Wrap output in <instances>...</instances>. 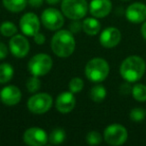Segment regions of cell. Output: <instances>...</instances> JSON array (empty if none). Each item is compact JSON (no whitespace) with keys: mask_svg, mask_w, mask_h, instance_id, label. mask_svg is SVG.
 Masks as SVG:
<instances>
[{"mask_svg":"<svg viewBox=\"0 0 146 146\" xmlns=\"http://www.w3.org/2000/svg\"><path fill=\"white\" fill-rule=\"evenodd\" d=\"M75 47V38L70 30L59 29L51 39V49L53 53L61 58H67L72 55Z\"/></svg>","mask_w":146,"mask_h":146,"instance_id":"cell-1","label":"cell"},{"mask_svg":"<svg viewBox=\"0 0 146 146\" xmlns=\"http://www.w3.org/2000/svg\"><path fill=\"white\" fill-rule=\"evenodd\" d=\"M146 70V63L142 57L138 55L128 56L120 65V75L129 83L137 82L142 78Z\"/></svg>","mask_w":146,"mask_h":146,"instance_id":"cell-2","label":"cell"},{"mask_svg":"<svg viewBox=\"0 0 146 146\" xmlns=\"http://www.w3.org/2000/svg\"><path fill=\"white\" fill-rule=\"evenodd\" d=\"M110 67L108 62L101 57L92 58L86 63L84 74L89 81L93 83H100L104 81L109 75Z\"/></svg>","mask_w":146,"mask_h":146,"instance_id":"cell-3","label":"cell"},{"mask_svg":"<svg viewBox=\"0 0 146 146\" xmlns=\"http://www.w3.org/2000/svg\"><path fill=\"white\" fill-rule=\"evenodd\" d=\"M89 10L87 0H62L61 11L63 15L71 20L84 18Z\"/></svg>","mask_w":146,"mask_h":146,"instance_id":"cell-4","label":"cell"},{"mask_svg":"<svg viewBox=\"0 0 146 146\" xmlns=\"http://www.w3.org/2000/svg\"><path fill=\"white\" fill-rule=\"evenodd\" d=\"M53 66V60L48 54L38 53L34 55L28 62V70L31 75L42 77L50 72Z\"/></svg>","mask_w":146,"mask_h":146,"instance_id":"cell-5","label":"cell"},{"mask_svg":"<svg viewBox=\"0 0 146 146\" xmlns=\"http://www.w3.org/2000/svg\"><path fill=\"white\" fill-rule=\"evenodd\" d=\"M53 105V98L50 94L39 92L32 95L27 101V108L33 114L41 115L50 110Z\"/></svg>","mask_w":146,"mask_h":146,"instance_id":"cell-6","label":"cell"},{"mask_svg":"<svg viewBox=\"0 0 146 146\" xmlns=\"http://www.w3.org/2000/svg\"><path fill=\"white\" fill-rule=\"evenodd\" d=\"M105 142L112 146H119L126 142L128 138L127 129L121 124H110L105 128L103 133Z\"/></svg>","mask_w":146,"mask_h":146,"instance_id":"cell-7","label":"cell"},{"mask_svg":"<svg viewBox=\"0 0 146 146\" xmlns=\"http://www.w3.org/2000/svg\"><path fill=\"white\" fill-rule=\"evenodd\" d=\"M41 22L45 28L51 31H57L62 28L64 25L62 11H59L55 8H47L41 14Z\"/></svg>","mask_w":146,"mask_h":146,"instance_id":"cell-8","label":"cell"},{"mask_svg":"<svg viewBox=\"0 0 146 146\" xmlns=\"http://www.w3.org/2000/svg\"><path fill=\"white\" fill-rule=\"evenodd\" d=\"M19 26L23 34L33 37L40 30V20L35 13L27 12L20 18Z\"/></svg>","mask_w":146,"mask_h":146,"instance_id":"cell-9","label":"cell"},{"mask_svg":"<svg viewBox=\"0 0 146 146\" xmlns=\"http://www.w3.org/2000/svg\"><path fill=\"white\" fill-rule=\"evenodd\" d=\"M23 141L29 146H43L48 141V135L40 127H30L23 133Z\"/></svg>","mask_w":146,"mask_h":146,"instance_id":"cell-10","label":"cell"},{"mask_svg":"<svg viewBox=\"0 0 146 146\" xmlns=\"http://www.w3.org/2000/svg\"><path fill=\"white\" fill-rule=\"evenodd\" d=\"M9 50L16 58H23L29 53L30 44L24 35L15 34L9 41Z\"/></svg>","mask_w":146,"mask_h":146,"instance_id":"cell-11","label":"cell"},{"mask_svg":"<svg viewBox=\"0 0 146 146\" xmlns=\"http://www.w3.org/2000/svg\"><path fill=\"white\" fill-rule=\"evenodd\" d=\"M121 41V32L116 27H107L99 36L100 45L104 48H113L117 46Z\"/></svg>","mask_w":146,"mask_h":146,"instance_id":"cell-12","label":"cell"},{"mask_svg":"<svg viewBox=\"0 0 146 146\" xmlns=\"http://www.w3.org/2000/svg\"><path fill=\"white\" fill-rule=\"evenodd\" d=\"M21 90L15 85H7L0 91V100L6 106H14L21 101Z\"/></svg>","mask_w":146,"mask_h":146,"instance_id":"cell-13","label":"cell"},{"mask_svg":"<svg viewBox=\"0 0 146 146\" xmlns=\"http://www.w3.org/2000/svg\"><path fill=\"white\" fill-rule=\"evenodd\" d=\"M125 16L131 23H141L146 20V5L141 2H134L127 7Z\"/></svg>","mask_w":146,"mask_h":146,"instance_id":"cell-14","label":"cell"},{"mask_svg":"<svg viewBox=\"0 0 146 146\" xmlns=\"http://www.w3.org/2000/svg\"><path fill=\"white\" fill-rule=\"evenodd\" d=\"M76 105V99L74 93L71 91L62 92L57 96L55 100V107L60 113L66 114L71 112Z\"/></svg>","mask_w":146,"mask_h":146,"instance_id":"cell-15","label":"cell"},{"mask_svg":"<svg viewBox=\"0 0 146 146\" xmlns=\"http://www.w3.org/2000/svg\"><path fill=\"white\" fill-rule=\"evenodd\" d=\"M112 10L110 0H91L89 4V12L95 18L106 17Z\"/></svg>","mask_w":146,"mask_h":146,"instance_id":"cell-16","label":"cell"},{"mask_svg":"<svg viewBox=\"0 0 146 146\" xmlns=\"http://www.w3.org/2000/svg\"><path fill=\"white\" fill-rule=\"evenodd\" d=\"M82 30L89 36H95L101 30V24L95 17H87L82 21Z\"/></svg>","mask_w":146,"mask_h":146,"instance_id":"cell-17","label":"cell"},{"mask_svg":"<svg viewBox=\"0 0 146 146\" xmlns=\"http://www.w3.org/2000/svg\"><path fill=\"white\" fill-rule=\"evenodd\" d=\"M4 7L12 13H19L26 7L27 0H2Z\"/></svg>","mask_w":146,"mask_h":146,"instance_id":"cell-18","label":"cell"},{"mask_svg":"<svg viewBox=\"0 0 146 146\" xmlns=\"http://www.w3.org/2000/svg\"><path fill=\"white\" fill-rule=\"evenodd\" d=\"M14 75V69L9 63L0 64V84H5L9 82Z\"/></svg>","mask_w":146,"mask_h":146,"instance_id":"cell-19","label":"cell"},{"mask_svg":"<svg viewBox=\"0 0 146 146\" xmlns=\"http://www.w3.org/2000/svg\"><path fill=\"white\" fill-rule=\"evenodd\" d=\"M106 95H107V91H106V88L104 87L103 85H95L94 87L91 88L90 90V93H89V96L91 98L92 101L94 102H102L104 99L106 98Z\"/></svg>","mask_w":146,"mask_h":146,"instance_id":"cell-20","label":"cell"},{"mask_svg":"<svg viewBox=\"0 0 146 146\" xmlns=\"http://www.w3.org/2000/svg\"><path fill=\"white\" fill-rule=\"evenodd\" d=\"M66 138V133L63 128H55L48 135V141L53 145L61 144Z\"/></svg>","mask_w":146,"mask_h":146,"instance_id":"cell-21","label":"cell"},{"mask_svg":"<svg viewBox=\"0 0 146 146\" xmlns=\"http://www.w3.org/2000/svg\"><path fill=\"white\" fill-rule=\"evenodd\" d=\"M131 94L133 98L138 102L146 101V85L142 83H136L132 87Z\"/></svg>","mask_w":146,"mask_h":146,"instance_id":"cell-22","label":"cell"},{"mask_svg":"<svg viewBox=\"0 0 146 146\" xmlns=\"http://www.w3.org/2000/svg\"><path fill=\"white\" fill-rule=\"evenodd\" d=\"M17 29L16 25L11 21H4L0 25V33L5 37H12L15 34H17Z\"/></svg>","mask_w":146,"mask_h":146,"instance_id":"cell-23","label":"cell"},{"mask_svg":"<svg viewBox=\"0 0 146 146\" xmlns=\"http://www.w3.org/2000/svg\"><path fill=\"white\" fill-rule=\"evenodd\" d=\"M41 87V81L39 79V77L32 75L31 77L28 78L26 82V88L28 90V92L30 93H37L39 91Z\"/></svg>","mask_w":146,"mask_h":146,"instance_id":"cell-24","label":"cell"},{"mask_svg":"<svg viewBox=\"0 0 146 146\" xmlns=\"http://www.w3.org/2000/svg\"><path fill=\"white\" fill-rule=\"evenodd\" d=\"M83 87H84V82H83V80L79 77H74L69 81L68 89H69V91H71L74 94L81 92Z\"/></svg>","mask_w":146,"mask_h":146,"instance_id":"cell-25","label":"cell"},{"mask_svg":"<svg viewBox=\"0 0 146 146\" xmlns=\"http://www.w3.org/2000/svg\"><path fill=\"white\" fill-rule=\"evenodd\" d=\"M129 117L130 119L132 120L133 122H141L145 119L146 117V111L141 107H135L130 111L129 113Z\"/></svg>","mask_w":146,"mask_h":146,"instance_id":"cell-26","label":"cell"},{"mask_svg":"<svg viewBox=\"0 0 146 146\" xmlns=\"http://www.w3.org/2000/svg\"><path fill=\"white\" fill-rule=\"evenodd\" d=\"M102 135L96 130H92L86 134V142L90 145H98L102 142Z\"/></svg>","mask_w":146,"mask_h":146,"instance_id":"cell-27","label":"cell"},{"mask_svg":"<svg viewBox=\"0 0 146 146\" xmlns=\"http://www.w3.org/2000/svg\"><path fill=\"white\" fill-rule=\"evenodd\" d=\"M82 29V22H80V20H73V22H71L69 24V30L73 33L76 34Z\"/></svg>","mask_w":146,"mask_h":146,"instance_id":"cell-28","label":"cell"},{"mask_svg":"<svg viewBox=\"0 0 146 146\" xmlns=\"http://www.w3.org/2000/svg\"><path fill=\"white\" fill-rule=\"evenodd\" d=\"M119 91H120V93H122V94H124V95H126V94H129V93H131V91H132V87L130 86V84H129V82H124L123 84H121L120 85V88H119Z\"/></svg>","mask_w":146,"mask_h":146,"instance_id":"cell-29","label":"cell"},{"mask_svg":"<svg viewBox=\"0 0 146 146\" xmlns=\"http://www.w3.org/2000/svg\"><path fill=\"white\" fill-rule=\"evenodd\" d=\"M33 40H34V42L36 43V44L38 45H42L45 43V40H46V37H45V35L43 34V33H36V34L33 36Z\"/></svg>","mask_w":146,"mask_h":146,"instance_id":"cell-30","label":"cell"},{"mask_svg":"<svg viewBox=\"0 0 146 146\" xmlns=\"http://www.w3.org/2000/svg\"><path fill=\"white\" fill-rule=\"evenodd\" d=\"M8 54V48L3 42H0V60L6 58Z\"/></svg>","mask_w":146,"mask_h":146,"instance_id":"cell-31","label":"cell"},{"mask_svg":"<svg viewBox=\"0 0 146 146\" xmlns=\"http://www.w3.org/2000/svg\"><path fill=\"white\" fill-rule=\"evenodd\" d=\"M44 0H27V3L28 5H30L31 7H34V8H38V7L42 6Z\"/></svg>","mask_w":146,"mask_h":146,"instance_id":"cell-32","label":"cell"},{"mask_svg":"<svg viewBox=\"0 0 146 146\" xmlns=\"http://www.w3.org/2000/svg\"><path fill=\"white\" fill-rule=\"evenodd\" d=\"M141 34H142V36H143V38L146 40V20L144 21V23L141 26Z\"/></svg>","mask_w":146,"mask_h":146,"instance_id":"cell-33","label":"cell"},{"mask_svg":"<svg viewBox=\"0 0 146 146\" xmlns=\"http://www.w3.org/2000/svg\"><path fill=\"white\" fill-rule=\"evenodd\" d=\"M48 4H50V5H55V4H57L58 2H60L61 0H45Z\"/></svg>","mask_w":146,"mask_h":146,"instance_id":"cell-34","label":"cell"},{"mask_svg":"<svg viewBox=\"0 0 146 146\" xmlns=\"http://www.w3.org/2000/svg\"><path fill=\"white\" fill-rule=\"evenodd\" d=\"M122 1H129V0H122Z\"/></svg>","mask_w":146,"mask_h":146,"instance_id":"cell-35","label":"cell"}]
</instances>
